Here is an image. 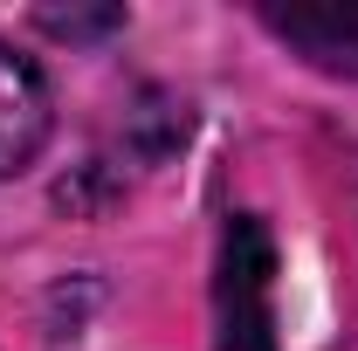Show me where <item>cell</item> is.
I'll return each instance as SVG.
<instances>
[{"label":"cell","mask_w":358,"mask_h":351,"mask_svg":"<svg viewBox=\"0 0 358 351\" xmlns=\"http://www.w3.org/2000/svg\"><path fill=\"white\" fill-rule=\"evenodd\" d=\"M55 131V96L48 76L21 55V48L0 42V179H14L21 166H35V152Z\"/></svg>","instance_id":"cell-1"},{"label":"cell","mask_w":358,"mask_h":351,"mask_svg":"<svg viewBox=\"0 0 358 351\" xmlns=\"http://www.w3.org/2000/svg\"><path fill=\"white\" fill-rule=\"evenodd\" d=\"M227 338L221 351H275L268 345V241L255 220L227 227Z\"/></svg>","instance_id":"cell-2"},{"label":"cell","mask_w":358,"mask_h":351,"mask_svg":"<svg viewBox=\"0 0 358 351\" xmlns=\"http://www.w3.org/2000/svg\"><path fill=\"white\" fill-rule=\"evenodd\" d=\"M262 21L296 48L303 62L331 76H358V0H324V7H262Z\"/></svg>","instance_id":"cell-3"}]
</instances>
